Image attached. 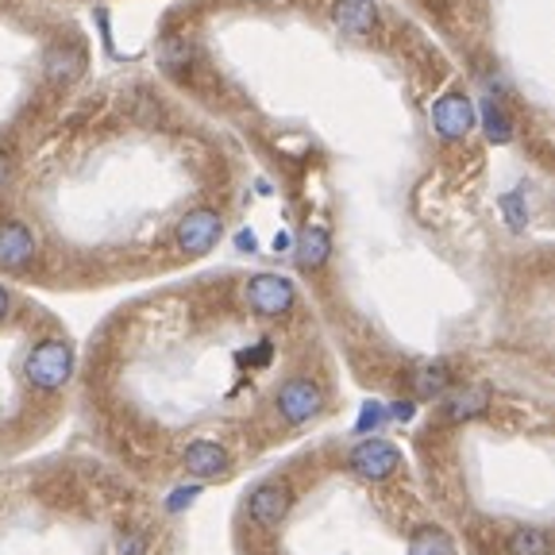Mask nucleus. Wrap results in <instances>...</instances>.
<instances>
[{
  "mask_svg": "<svg viewBox=\"0 0 555 555\" xmlns=\"http://www.w3.org/2000/svg\"><path fill=\"white\" fill-rule=\"evenodd\" d=\"M74 374V347L66 339H43L24 359V378L35 390H62Z\"/></svg>",
  "mask_w": 555,
  "mask_h": 555,
  "instance_id": "1",
  "label": "nucleus"
},
{
  "mask_svg": "<svg viewBox=\"0 0 555 555\" xmlns=\"http://www.w3.org/2000/svg\"><path fill=\"white\" fill-rule=\"evenodd\" d=\"M220 235H224V220H220L217 208H193V212H185V217L178 220V228H173V243H178V251H182L185 259L208 255L217 247Z\"/></svg>",
  "mask_w": 555,
  "mask_h": 555,
  "instance_id": "2",
  "label": "nucleus"
},
{
  "mask_svg": "<svg viewBox=\"0 0 555 555\" xmlns=\"http://www.w3.org/2000/svg\"><path fill=\"white\" fill-rule=\"evenodd\" d=\"M274 405H278V416H282L286 425H305V421H312V416L324 409V393L312 378L297 374V378H286L282 386H278Z\"/></svg>",
  "mask_w": 555,
  "mask_h": 555,
  "instance_id": "3",
  "label": "nucleus"
},
{
  "mask_svg": "<svg viewBox=\"0 0 555 555\" xmlns=\"http://www.w3.org/2000/svg\"><path fill=\"white\" fill-rule=\"evenodd\" d=\"M243 301H247L251 312H259V317H286L297 301V289L282 274H255L247 282V289H243Z\"/></svg>",
  "mask_w": 555,
  "mask_h": 555,
  "instance_id": "4",
  "label": "nucleus"
},
{
  "mask_svg": "<svg viewBox=\"0 0 555 555\" xmlns=\"http://www.w3.org/2000/svg\"><path fill=\"white\" fill-rule=\"evenodd\" d=\"M475 104H470V96L463 93H443L440 101L433 104V128L440 139H448V143H455V139H467L470 128H475Z\"/></svg>",
  "mask_w": 555,
  "mask_h": 555,
  "instance_id": "5",
  "label": "nucleus"
},
{
  "mask_svg": "<svg viewBox=\"0 0 555 555\" xmlns=\"http://www.w3.org/2000/svg\"><path fill=\"white\" fill-rule=\"evenodd\" d=\"M398 448H393L390 440H363L351 448V455H347V463H351V470H356L359 478H366V482H382V478H390L393 470H398Z\"/></svg>",
  "mask_w": 555,
  "mask_h": 555,
  "instance_id": "6",
  "label": "nucleus"
},
{
  "mask_svg": "<svg viewBox=\"0 0 555 555\" xmlns=\"http://www.w3.org/2000/svg\"><path fill=\"white\" fill-rule=\"evenodd\" d=\"M289 505H294V490H289V482H262L259 490H255L251 498H247V517L259 525V529H274L278 520L286 517Z\"/></svg>",
  "mask_w": 555,
  "mask_h": 555,
  "instance_id": "7",
  "label": "nucleus"
},
{
  "mask_svg": "<svg viewBox=\"0 0 555 555\" xmlns=\"http://www.w3.org/2000/svg\"><path fill=\"white\" fill-rule=\"evenodd\" d=\"M39 255L35 232L20 220H0V267L4 270H24Z\"/></svg>",
  "mask_w": 555,
  "mask_h": 555,
  "instance_id": "8",
  "label": "nucleus"
},
{
  "mask_svg": "<svg viewBox=\"0 0 555 555\" xmlns=\"http://www.w3.org/2000/svg\"><path fill=\"white\" fill-rule=\"evenodd\" d=\"M332 20L344 35L351 39H366V35L378 31V4L374 0H336L332 4Z\"/></svg>",
  "mask_w": 555,
  "mask_h": 555,
  "instance_id": "9",
  "label": "nucleus"
},
{
  "mask_svg": "<svg viewBox=\"0 0 555 555\" xmlns=\"http://www.w3.org/2000/svg\"><path fill=\"white\" fill-rule=\"evenodd\" d=\"M81 69H86V51L78 43H51L43 54V74L51 86H69V81L81 78Z\"/></svg>",
  "mask_w": 555,
  "mask_h": 555,
  "instance_id": "10",
  "label": "nucleus"
},
{
  "mask_svg": "<svg viewBox=\"0 0 555 555\" xmlns=\"http://www.w3.org/2000/svg\"><path fill=\"white\" fill-rule=\"evenodd\" d=\"M182 463L193 478H217V475H228L232 455H228L224 443H217V440H193L190 448L182 451Z\"/></svg>",
  "mask_w": 555,
  "mask_h": 555,
  "instance_id": "11",
  "label": "nucleus"
},
{
  "mask_svg": "<svg viewBox=\"0 0 555 555\" xmlns=\"http://www.w3.org/2000/svg\"><path fill=\"white\" fill-rule=\"evenodd\" d=\"M332 255V235L324 228H305L297 240V267L301 270H321Z\"/></svg>",
  "mask_w": 555,
  "mask_h": 555,
  "instance_id": "12",
  "label": "nucleus"
},
{
  "mask_svg": "<svg viewBox=\"0 0 555 555\" xmlns=\"http://www.w3.org/2000/svg\"><path fill=\"white\" fill-rule=\"evenodd\" d=\"M486 409H490V390H482V386H470V390L451 393L443 416H448V421H475V416H482Z\"/></svg>",
  "mask_w": 555,
  "mask_h": 555,
  "instance_id": "13",
  "label": "nucleus"
},
{
  "mask_svg": "<svg viewBox=\"0 0 555 555\" xmlns=\"http://www.w3.org/2000/svg\"><path fill=\"white\" fill-rule=\"evenodd\" d=\"M451 386V371L443 363H421L413 371V393L416 398H443Z\"/></svg>",
  "mask_w": 555,
  "mask_h": 555,
  "instance_id": "14",
  "label": "nucleus"
},
{
  "mask_svg": "<svg viewBox=\"0 0 555 555\" xmlns=\"http://www.w3.org/2000/svg\"><path fill=\"white\" fill-rule=\"evenodd\" d=\"M409 555H455V540L436 525H421L409 537Z\"/></svg>",
  "mask_w": 555,
  "mask_h": 555,
  "instance_id": "15",
  "label": "nucleus"
},
{
  "mask_svg": "<svg viewBox=\"0 0 555 555\" xmlns=\"http://www.w3.org/2000/svg\"><path fill=\"white\" fill-rule=\"evenodd\" d=\"M475 116H482V128L490 143H509L513 139V120L505 116V108L498 101H482V108Z\"/></svg>",
  "mask_w": 555,
  "mask_h": 555,
  "instance_id": "16",
  "label": "nucleus"
},
{
  "mask_svg": "<svg viewBox=\"0 0 555 555\" xmlns=\"http://www.w3.org/2000/svg\"><path fill=\"white\" fill-rule=\"evenodd\" d=\"M509 555H552V537L544 529H517L509 537Z\"/></svg>",
  "mask_w": 555,
  "mask_h": 555,
  "instance_id": "17",
  "label": "nucleus"
},
{
  "mask_svg": "<svg viewBox=\"0 0 555 555\" xmlns=\"http://www.w3.org/2000/svg\"><path fill=\"white\" fill-rule=\"evenodd\" d=\"M190 62H193V47L185 43V39H166L163 43V66L166 69H190Z\"/></svg>",
  "mask_w": 555,
  "mask_h": 555,
  "instance_id": "18",
  "label": "nucleus"
},
{
  "mask_svg": "<svg viewBox=\"0 0 555 555\" xmlns=\"http://www.w3.org/2000/svg\"><path fill=\"white\" fill-rule=\"evenodd\" d=\"M502 205H505V212H509V224L520 228V205H517V197H505Z\"/></svg>",
  "mask_w": 555,
  "mask_h": 555,
  "instance_id": "19",
  "label": "nucleus"
},
{
  "mask_svg": "<svg viewBox=\"0 0 555 555\" xmlns=\"http://www.w3.org/2000/svg\"><path fill=\"white\" fill-rule=\"evenodd\" d=\"M9 173H12V158L4 155V151H0V185L9 182Z\"/></svg>",
  "mask_w": 555,
  "mask_h": 555,
  "instance_id": "20",
  "label": "nucleus"
},
{
  "mask_svg": "<svg viewBox=\"0 0 555 555\" xmlns=\"http://www.w3.org/2000/svg\"><path fill=\"white\" fill-rule=\"evenodd\" d=\"M12 312V297H9V289L0 286V321H4V317H9Z\"/></svg>",
  "mask_w": 555,
  "mask_h": 555,
  "instance_id": "21",
  "label": "nucleus"
},
{
  "mask_svg": "<svg viewBox=\"0 0 555 555\" xmlns=\"http://www.w3.org/2000/svg\"><path fill=\"white\" fill-rule=\"evenodd\" d=\"M378 416H382V409H378V405H371V409L363 413V425H359V428H374V421H378Z\"/></svg>",
  "mask_w": 555,
  "mask_h": 555,
  "instance_id": "22",
  "label": "nucleus"
},
{
  "mask_svg": "<svg viewBox=\"0 0 555 555\" xmlns=\"http://www.w3.org/2000/svg\"><path fill=\"white\" fill-rule=\"evenodd\" d=\"M124 547H128V552H120V555H143V537H131Z\"/></svg>",
  "mask_w": 555,
  "mask_h": 555,
  "instance_id": "23",
  "label": "nucleus"
},
{
  "mask_svg": "<svg viewBox=\"0 0 555 555\" xmlns=\"http://www.w3.org/2000/svg\"><path fill=\"white\" fill-rule=\"evenodd\" d=\"M393 416H413V405H393Z\"/></svg>",
  "mask_w": 555,
  "mask_h": 555,
  "instance_id": "24",
  "label": "nucleus"
}]
</instances>
